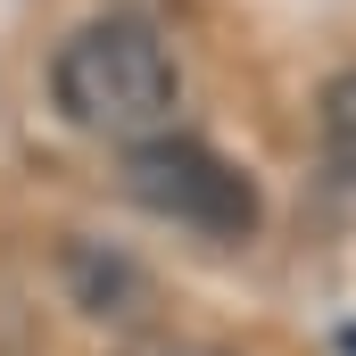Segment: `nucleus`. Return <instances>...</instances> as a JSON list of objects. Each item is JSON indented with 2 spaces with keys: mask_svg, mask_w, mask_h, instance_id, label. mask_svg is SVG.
Listing matches in <instances>:
<instances>
[{
  "mask_svg": "<svg viewBox=\"0 0 356 356\" xmlns=\"http://www.w3.org/2000/svg\"><path fill=\"white\" fill-rule=\"evenodd\" d=\"M50 91L67 108L75 133H99V141H149L166 133L175 116V50L158 42V25L141 17H91L58 42L50 58Z\"/></svg>",
  "mask_w": 356,
  "mask_h": 356,
  "instance_id": "f257e3e1",
  "label": "nucleus"
},
{
  "mask_svg": "<svg viewBox=\"0 0 356 356\" xmlns=\"http://www.w3.org/2000/svg\"><path fill=\"white\" fill-rule=\"evenodd\" d=\"M124 199L149 207L158 224L207 232V241H249L257 232V182L241 175L224 149L191 133H149L124 149Z\"/></svg>",
  "mask_w": 356,
  "mask_h": 356,
  "instance_id": "f03ea898",
  "label": "nucleus"
},
{
  "mask_svg": "<svg viewBox=\"0 0 356 356\" xmlns=\"http://www.w3.org/2000/svg\"><path fill=\"white\" fill-rule=\"evenodd\" d=\"M67 282H75V307L83 315H116V323H141L149 315V273L133 266V257H116V249L75 241L67 249Z\"/></svg>",
  "mask_w": 356,
  "mask_h": 356,
  "instance_id": "7ed1b4c3",
  "label": "nucleus"
},
{
  "mask_svg": "<svg viewBox=\"0 0 356 356\" xmlns=\"http://www.w3.org/2000/svg\"><path fill=\"white\" fill-rule=\"evenodd\" d=\"M323 149L340 175H356V67L323 83Z\"/></svg>",
  "mask_w": 356,
  "mask_h": 356,
  "instance_id": "20e7f679",
  "label": "nucleus"
},
{
  "mask_svg": "<svg viewBox=\"0 0 356 356\" xmlns=\"http://www.w3.org/2000/svg\"><path fill=\"white\" fill-rule=\"evenodd\" d=\"M116 356H232V348H216V340H191V332H141V340H124Z\"/></svg>",
  "mask_w": 356,
  "mask_h": 356,
  "instance_id": "39448f33",
  "label": "nucleus"
},
{
  "mask_svg": "<svg viewBox=\"0 0 356 356\" xmlns=\"http://www.w3.org/2000/svg\"><path fill=\"white\" fill-rule=\"evenodd\" d=\"M348 356H356V332H348Z\"/></svg>",
  "mask_w": 356,
  "mask_h": 356,
  "instance_id": "423d86ee",
  "label": "nucleus"
}]
</instances>
